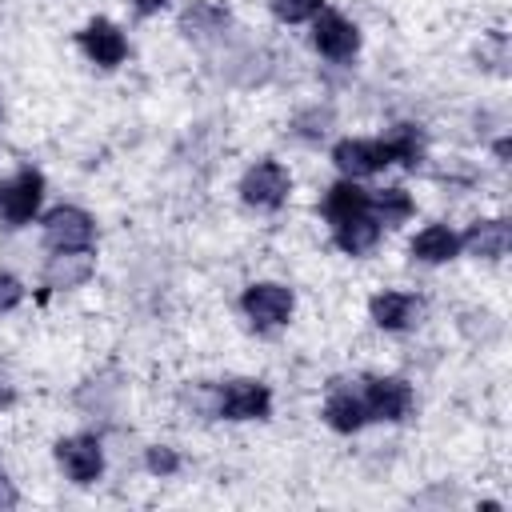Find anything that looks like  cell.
Wrapping results in <instances>:
<instances>
[{"label":"cell","instance_id":"6da1fadb","mask_svg":"<svg viewBox=\"0 0 512 512\" xmlns=\"http://www.w3.org/2000/svg\"><path fill=\"white\" fill-rule=\"evenodd\" d=\"M360 404H364V416H368V420L400 424V420L412 412L416 396H412V384L400 380V376H372V380H364V388H360Z\"/></svg>","mask_w":512,"mask_h":512},{"label":"cell","instance_id":"7a4b0ae2","mask_svg":"<svg viewBox=\"0 0 512 512\" xmlns=\"http://www.w3.org/2000/svg\"><path fill=\"white\" fill-rule=\"evenodd\" d=\"M40 228H44V244L52 252H80V248H92V240H96V220L76 204L52 208Z\"/></svg>","mask_w":512,"mask_h":512},{"label":"cell","instance_id":"3957f363","mask_svg":"<svg viewBox=\"0 0 512 512\" xmlns=\"http://www.w3.org/2000/svg\"><path fill=\"white\" fill-rule=\"evenodd\" d=\"M288 192H292V176H288V168H284L280 160H256V164L240 176V196H244V204H252V208L272 212V208H280V204L288 200Z\"/></svg>","mask_w":512,"mask_h":512},{"label":"cell","instance_id":"277c9868","mask_svg":"<svg viewBox=\"0 0 512 512\" xmlns=\"http://www.w3.org/2000/svg\"><path fill=\"white\" fill-rule=\"evenodd\" d=\"M40 200H44V176L36 168H20L12 180L0 184V220L8 228H20L40 212Z\"/></svg>","mask_w":512,"mask_h":512},{"label":"cell","instance_id":"5b68a950","mask_svg":"<svg viewBox=\"0 0 512 512\" xmlns=\"http://www.w3.org/2000/svg\"><path fill=\"white\" fill-rule=\"evenodd\" d=\"M292 288H284V284H272V280H264V284H252V288H244V296H240V308H244V316L260 328V332H272V328H280V324H288V316H292Z\"/></svg>","mask_w":512,"mask_h":512},{"label":"cell","instance_id":"8992f818","mask_svg":"<svg viewBox=\"0 0 512 512\" xmlns=\"http://www.w3.org/2000/svg\"><path fill=\"white\" fill-rule=\"evenodd\" d=\"M272 412V392L260 380H228L216 392V416L224 420H264Z\"/></svg>","mask_w":512,"mask_h":512},{"label":"cell","instance_id":"52a82bcc","mask_svg":"<svg viewBox=\"0 0 512 512\" xmlns=\"http://www.w3.org/2000/svg\"><path fill=\"white\" fill-rule=\"evenodd\" d=\"M312 48L328 60H352L356 48H360V32L352 20H344L340 12L332 8H320L312 16Z\"/></svg>","mask_w":512,"mask_h":512},{"label":"cell","instance_id":"ba28073f","mask_svg":"<svg viewBox=\"0 0 512 512\" xmlns=\"http://www.w3.org/2000/svg\"><path fill=\"white\" fill-rule=\"evenodd\" d=\"M56 464L64 468V476H68L72 484H92V480H100V472H104V448H100V440L88 436V432L64 436V440L56 444Z\"/></svg>","mask_w":512,"mask_h":512},{"label":"cell","instance_id":"9c48e42d","mask_svg":"<svg viewBox=\"0 0 512 512\" xmlns=\"http://www.w3.org/2000/svg\"><path fill=\"white\" fill-rule=\"evenodd\" d=\"M76 44H80L84 56H88L92 64H100V68H116V64H124V56H128L124 32H120L112 20H104V16L88 20V24L76 32Z\"/></svg>","mask_w":512,"mask_h":512},{"label":"cell","instance_id":"30bf717a","mask_svg":"<svg viewBox=\"0 0 512 512\" xmlns=\"http://www.w3.org/2000/svg\"><path fill=\"white\" fill-rule=\"evenodd\" d=\"M332 164L344 172V180H360V176H376L380 168H388L392 156H388L384 140H352L348 136L332 148Z\"/></svg>","mask_w":512,"mask_h":512},{"label":"cell","instance_id":"8fae6325","mask_svg":"<svg viewBox=\"0 0 512 512\" xmlns=\"http://www.w3.org/2000/svg\"><path fill=\"white\" fill-rule=\"evenodd\" d=\"M420 312H424V304H420V296H412V292H376V296L368 300V316H372V324L384 328V332H404V328H412V324L420 320Z\"/></svg>","mask_w":512,"mask_h":512},{"label":"cell","instance_id":"7c38bea8","mask_svg":"<svg viewBox=\"0 0 512 512\" xmlns=\"http://www.w3.org/2000/svg\"><path fill=\"white\" fill-rule=\"evenodd\" d=\"M380 220L372 216V212H360V216H348V220H336L332 224V240H336V248L340 252H348V256H364V252H372L376 248V240H380Z\"/></svg>","mask_w":512,"mask_h":512},{"label":"cell","instance_id":"4fadbf2b","mask_svg":"<svg viewBox=\"0 0 512 512\" xmlns=\"http://www.w3.org/2000/svg\"><path fill=\"white\" fill-rule=\"evenodd\" d=\"M512 244V228L508 220H476L464 236H460V248H468L472 256L480 260H500Z\"/></svg>","mask_w":512,"mask_h":512},{"label":"cell","instance_id":"5bb4252c","mask_svg":"<svg viewBox=\"0 0 512 512\" xmlns=\"http://www.w3.org/2000/svg\"><path fill=\"white\" fill-rule=\"evenodd\" d=\"M92 272H96V260H92L88 248H80V252H56L44 264V284L48 288H80Z\"/></svg>","mask_w":512,"mask_h":512},{"label":"cell","instance_id":"9a60e30c","mask_svg":"<svg viewBox=\"0 0 512 512\" xmlns=\"http://www.w3.org/2000/svg\"><path fill=\"white\" fill-rule=\"evenodd\" d=\"M408 252L420 264H444V260H452L460 252V236L448 224H428V228H420L412 236V248Z\"/></svg>","mask_w":512,"mask_h":512},{"label":"cell","instance_id":"2e32d148","mask_svg":"<svg viewBox=\"0 0 512 512\" xmlns=\"http://www.w3.org/2000/svg\"><path fill=\"white\" fill-rule=\"evenodd\" d=\"M324 424L336 428V432H344V436L360 432V428L368 424L364 404H360V392H352V388H332L328 400H324Z\"/></svg>","mask_w":512,"mask_h":512},{"label":"cell","instance_id":"e0dca14e","mask_svg":"<svg viewBox=\"0 0 512 512\" xmlns=\"http://www.w3.org/2000/svg\"><path fill=\"white\" fill-rule=\"evenodd\" d=\"M360 212H372V192H364L356 180H340L324 192V216L332 224L348 220V216H360Z\"/></svg>","mask_w":512,"mask_h":512},{"label":"cell","instance_id":"ac0fdd59","mask_svg":"<svg viewBox=\"0 0 512 512\" xmlns=\"http://www.w3.org/2000/svg\"><path fill=\"white\" fill-rule=\"evenodd\" d=\"M220 28H228V8L212 4V0H192L180 16L184 36H204V32H220Z\"/></svg>","mask_w":512,"mask_h":512},{"label":"cell","instance_id":"d6986e66","mask_svg":"<svg viewBox=\"0 0 512 512\" xmlns=\"http://www.w3.org/2000/svg\"><path fill=\"white\" fill-rule=\"evenodd\" d=\"M384 148H388L392 164H404V168H412V172H416V164L424 160V136H420L416 124H396V128L384 136Z\"/></svg>","mask_w":512,"mask_h":512},{"label":"cell","instance_id":"ffe728a7","mask_svg":"<svg viewBox=\"0 0 512 512\" xmlns=\"http://www.w3.org/2000/svg\"><path fill=\"white\" fill-rule=\"evenodd\" d=\"M412 212H416V204H412V196H408L404 188H384V192L372 196V216L380 220V228H396V224H404Z\"/></svg>","mask_w":512,"mask_h":512},{"label":"cell","instance_id":"44dd1931","mask_svg":"<svg viewBox=\"0 0 512 512\" xmlns=\"http://www.w3.org/2000/svg\"><path fill=\"white\" fill-rule=\"evenodd\" d=\"M268 8H272L276 20L300 24V20H312V16L324 8V0H268Z\"/></svg>","mask_w":512,"mask_h":512},{"label":"cell","instance_id":"7402d4cb","mask_svg":"<svg viewBox=\"0 0 512 512\" xmlns=\"http://www.w3.org/2000/svg\"><path fill=\"white\" fill-rule=\"evenodd\" d=\"M144 464H148V472H156V476H172V472H180V456H176L172 448H164V444L148 448Z\"/></svg>","mask_w":512,"mask_h":512},{"label":"cell","instance_id":"603a6c76","mask_svg":"<svg viewBox=\"0 0 512 512\" xmlns=\"http://www.w3.org/2000/svg\"><path fill=\"white\" fill-rule=\"evenodd\" d=\"M20 300H24V284H20L12 272L0 268V312H12Z\"/></svg>","mask_w":512,"mask_h":512},{"label":"cell","instance_id":"cb8c5ba5","mask_svg":"<svg viewBox=\"0 0 512 512\" xmlns=\"http://www.w3.org/2000/svg\"><path fill=\"white\" fill-rule=\"evenodd\" d=\"M16 500H20V492H16L12 480L0 472V508H16Z\"/></svg>","mask_w":512,"mask_h":512},{"label":"cell","instance_id":"d4e9b609","mask_svg":"<svg viewBox=\"0 0 512 512\" xmlns=\"http://www.w3.org/2000/svg\"><path fill=\"white\" fill-rule=\"evenodd\" d=\"M12 400H16V388H12V380L0 372V408H8Z\"/></svg>","mask_w":512,"mask_h":512},{"label":"cell","instance_id":"484cf974","mask_svg":"<svg viewBox=\"0 0 512 512\" xmlns=\"http://www.w3.org/2000/svg\"><path fill=\"white\" fill-rule=\"evenodd\" d=\"M132 4H136V12H140V16H152V12H160L168 0H132Z\"/></svg>","mask_w":512,"mask_h":512},{"label":"cell","instance_id":"4316f807","mask_svg":"<svg viewBox=\"0 0 512 512\" xmlns=\"http://www.w3.org/2000/svg\"><path fill=\"white\" fill-rule=\"evenodd\" d=\"M496 160H508V140H496Z\"/></svg>","mask_w":512,"mask_h":512}]
</instances>
